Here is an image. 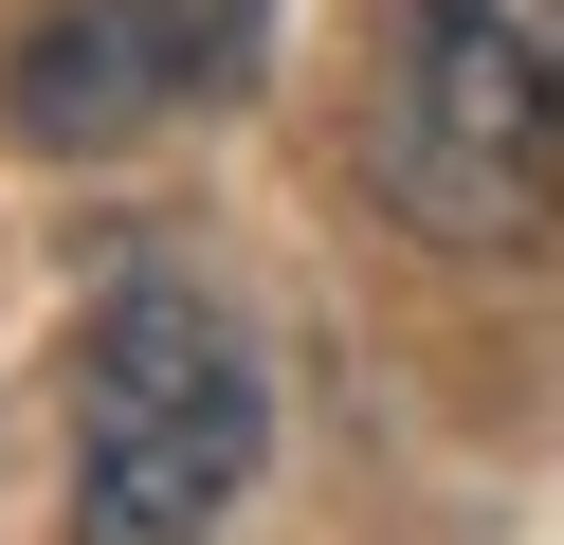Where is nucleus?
<instances>
[{"instance_id": "f257e3e1", "label": "nucleus", "mask_w": 564, "mask_h": 545, "mask_svg": "<svg viewBox=\"0 0 564 545\" xmlns=\"http://www.w3.org/2000/svg\"><path fill=\"white\" fill-rule=\"evenodd\" d=\"M256 455H273L256 327L183 273H128L74 346V545H219Z\"/></svg>"}, {"instance_id": "f03ea898", "label": "nucleus", "mask_w": 564, "mask_h": 545, "mask_svg": "<svg viewBox=\"0 0 564 545\" xmlns=\"http://www.w3.org/2000/svg\"><path fill=\"white\" fill-rule=\"evenodd\" d=\"M365 182L437 254H528L564 218V19L401 0L382 55H365Z\"/></svg>"}, {"instance_id": "7ed1b4c3", "label": "nucleus", "mask_w": 564, "mask_h": 545, "mask_svg": "<svg viewBox=\"0 0 564 545\" xmlns=\"http://www.w3.org/2000/svg\"><path fill=\"white\" fill-rule=\"evenodd\" d=\"M256 73V0H55L19 55H0V128L19 145H128L183 128Z\"/></svg>"}]
</instances>
